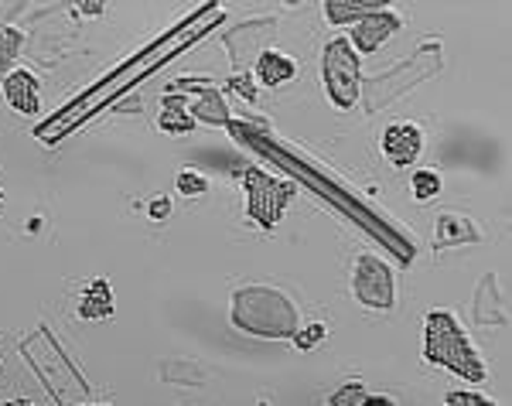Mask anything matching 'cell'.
<instances>
[{"label": "cell", "mask_w": 512, "mask_h": 406, "mask_svg": "<svg viewBox=\"0 0 512 406\" xmlns=\"http://www.w3.org/2000/svg\"><path fill=\"white\" fill-rule=\"evenodd\" d=\"M424 359L431 366H444L448 372L472 383H485L489 369H485L482 355L475 352L472 338L458 325L451 311H427L424 318Z\"/></svg>", "instance_id": "6da1fadb"}, {"label": "cell", "mask_w": 512, "mask_h": 406, "mask_svg": "<svg viewBox=\"0 0 512 406\" xmlns=\"http://www.w3.org/2000/svg\"><path fill=\"white\" fill-rule=\"evenodd\" d=\"M229 318H233V325L239 331L260 335V338H294V331L301 328V318H297L294 304L287 301L280 290L263 287V284L239 287L233 294Z\"/></svg>", "instance_id": "7a4b0ae2"}, {"label": "cell", "mask_w": 512, "mask_h": 406, "mask_svg": "<svg viewBox=\"0 0 512 406\" xmlns=\"http://www.w3.org/2000/svg\"><path fill=\"white\" fill-rule=\"evenodd\" d=\"M321 79H325V93L335 103V110H352L359 103L362 89V65L349 38H332L321 52Z\"/></svg>", "instance_id": "3957f363"}, {"label": "cell", "mask_w": 512, "mask_h": 406, "mask_svg": "<svg viewBox=\"0 0 512 406\" xmlns=\"http://www.w3.org/2000/svg\"><path fill=\"white\" fill-rule=\"evenodd\" d=\"M297 188L291 181H277L274 174L260 171V168H246L243 171V198H246V215L256 222L260 229H274L284 219L287 205L294 202Z\"/></svg>", "instance_id": "277c9868"}, {"label": "cell", "mask_w": 512, "mask_h": 406, "mask_svg": "<svg viewBox=\"0 0 512 406\" xmlns=\"http://www.w3.org/2000/svg\"><path fill=\"white\" fill-rule=\"evenodd\" d=\"M352 294L362 308L369 311H390L396 304V280L393 270L379 256L359 253L352 267Z\"/></svg>", "instance_id": "5b68a950"}, {"label": "cell", "mask_w": 512, "mask_h": 406, "mask_svg": "<svg viewBox=\"0 0 512 406\" xmlns=\"http://www.w3.org/2000/svg\"><path fill=\"white\" fill-rule=\"evenodd\" d=\"M400 28H403V21L396 18V14L390 11V7L379 4L376 11L362 14V18L352 24V38H349V45L355 48V55H373L376 48L383 45L386 38H393Z\"/></svg>", "instance_id": "8992f818"}, {"label": "cell", "mask_w": 512, "mask_h": 406, "mask_svg": "<svg viewBox=\"0 0 512 406\" xmlns=\"http://www.w3.org/2000/svg\"><path fill=\"white\" fill-rule=\"evenodd\" d=\"M383 154L393 168H410L424 154V134L417 123H390L383 130Z\"/></svg>", "instance_id": "52a82bcc"}, {"label": "cell", "mask_w": 512, "mask_h": 406, "mask_svg": "<svg viewBox=\"0 0 512 406\" xmlns=\"http://www.w3.org/2000/svg\"><path fill=\"white\" fill-rule=\"evenodd\" d=\"M4 99L14 113L35 116L41 110V82L31 69H14L4 79Z\"/></svg>", "instance_id": "ba28073f"}, {"label": "cell", "mask_w": 512, "mask_h": 406, "mask_svg": "<svg viewBox=\"0 0 512 406\" xmlns=\"http://www.w3.org/2000/svg\"><path fill=\"white\" fill-rule=\"evenodd\" d=\"M465 243H482V229L475 226L468 215L461 212H441L434 226V250H451V246H465Z\"/></svg>", "instance_id": "9c48e42d"}, {"label": "cell", "mask_w": 512, "mask_h": 406, "mask_svg": "<svg viewBox=\"0 0 512 406\" xmlns=\"http://www.w3.org/2000/svg\"><path fill=\"white\" fill-rule=\"evenodd\" d=\"M76 314H79L82 321H103V318H113V314H117V304H113V287L106 284L103 277H96L93 284L82 290Z\"/></svg>", "instance_id": "30bf717a"}, {"label": "cell", "mask_w": 512, "mask_h": 406, "mask_svg": "<svg viewBox=\"0 0 512 406\" xmlns=\"http://www.w3.org/2000/svg\"><path fill=\"white\" fill-rule=\"evenodd\" d=\"M294 76H297V65L287 55L263 52L260 58H256V79H260L263 86L280 89V86H287V82H291Z\"/></svg>", "instance_id": "8fae6325"}, {"label": "cell", "mask_w": 512, "mask_h": 406, "mask_svg": "<svg viewBox=\"0 0 512 406\" xmlns=\"http://www.w3.org/2000/svg\"><path fill=\"white\" fill-rule=\"evenodd\" d=\"M158 127L171 137H185L195 130V120L188 113V103L181 96H164L161 113H158Z\"/></svg>", "instance_id": "7c38bea8"}, {"label": "cell", "mask_w": 512, "mask_h": 406, "mask_svg": "<svg viewBox=\"0 0 512 406\" xmlns=\"http://www.w3.org/2000/svg\"><path fill=\"white\" fill-rule=\"evenodd\" d=\"M192 120H202V123H212V127H219V123H229V106L226 99L219 96V89H205L202 96H198V103H192Z\"/></svg>", "instance_id": "4fadbf2b"}, {"label": "cell", "mask_w": 512, "mask_h": 406, "mask_svg": "<svg viewBox=\"0 0 512 406\" xmlns=\"http://www.w3.org/2000/svg\"><path fill=\"white\" fill-rule=\"evenodd\" d=\"M379 4H342V0H328L325 4V18L332 24H355L362 14L376 11Z\"/></svg>", "instance_id": "5bb4252c"}, {"label": "cell", "mask_w": 512, "mask_h": 406, "mask_svg": "<svg viewBox=\"0 0 512 406\" xmlns=\"http://www.w3.org/2000/svg\"><path fill=\"white\" fill-rule=\"evenodd\" d=\"M24 45V35L18 28H0V82L7 79V69H11V62L18 58Z\"/></svg>", "instance_id": "9a60e30c"}, {"label": "cell", "mask_w": 512, "mask_h": 406, "mask_svg": "<svg viewBox=\"0 0 512 406\" xmlns=\"http://www.w3.org/2000/svg\"><path fill=\"white\" fill-rule=\"evenodd\" d=\"M410 192H414L417 202H431V198L441 195V174L427 171V168L414 171V178H410Z\"/></svg>", "instance_id": "2e32d148"}, {"label": "cell", "mask_w": 512, "mask_h": 406, "mask_svg": "<svg viewBox=\"0 0 512 406\" xmlns=\"http://www.w3.org/2000/svg\"><path fill=\"white\" fill-rule=\"evenodd\" d=\"M366 386H362V379H355V383H345L338 386L332 396L325 400V406H359L362 400H366Z\"/></svg>", "instance_id": "e0dca14e"}, {"label": "cell", "mask_w": 512, "mask_h": 406, "mask_svg": "<svg viewBox=\"0 0 512 406\" xmlns=\"http://www.w3.org/2000/svg\"><path fill=\"white\" fill-rule=\"evenodd\" d=\"M175 188L181 195H188V198H202L205 192H209V181L202 178L198 171L192 168H185V171H178V178H175Z\"/></svg>", "instance_id": "ac0fdd59"}, {"label": "cell", "mask_w": 512, "mask_h": 406, "mask_svg": "<svg viewBox=\"0 0 512 406\" xmlns=\"http://www.w3.org/2000/svg\"><path fill=\"white\" fill-rule=\"evenodd\" d=\"M325 335H328V325H321V321H311V325H301V328L294 331L291 342L301 348V352H311V348H315Z\"/></svg>", "instance_id": "d6986e66"}, {"label": "cell", "mask_w": 512, "mask_h": 406, "mask_svg": "<svg viewBox=\"0 0 512 406\" xmlns=\"http://www.w3.org/2000/svg\"><path fill=\"white\" fill-rule=\"evenodd\" d=\"M444 406H495V400L475 393V389H454V393L444 396Z\"/></svg>", "instance_id": "ffe728a7"}, {"label": "cell", "mask_w": 512, "mask_h": 406, "mask_svg": "<svg viewBox=\"0 0 512 406\" xmlns=\"http://www.w3.org/2000/svg\"><path fill=\"white\" fill-rule=\"evenodd\" d=\"M229 86H233V89H236V93H239V96H246V99H250V103H253V99H256V86H253V82H250V79L236 76L233 82H229Z\"/></svg>", "instance_id": "44dd1931"}, {"label": "cell", "mask_w": 512, "mask_h": 406, "mask_svg": "<svg viewBox=\"0 0 512 406\" xmlns=\"http://www.w3.org/2000/svg\"><path fill=\"white\" fill-rule=\"evenodd\" d=\"M168 215H171V202H168V198H154V202H151V219L161 222V219H168Z\"/></svg>", "instance_id": "7402d4cb"}, {"label": "cell", "mask_w": 512, "mask_h": 406, "mask_svg": "<svg viewBox=\"0 0 512 406\" xmlns=\"http://www.w3.org/2000/svg\"><path fill=\"white\" fill-rule=\"evenodd\" d=\"M359 406H396V400H390V396H366Z\"/></svg>", "instance_id": "603a6c76"}, {"label": "cell", "mask_w": 512, "mask_h": 406, "mask_svg": "<svg viewBox=\"0 0 512 406\" xmlns=\"http://www.w3.org/2000/svg\"><path fill=\"white\" fill-rule=\"evenodd\" d=\"M82 14H103V4H86V7H79Z\"/></svg>", "instance_id": "cb8c5ba5"}, {"label": "cell", "mask_w": 512, "mask_h": 406, "mask_svg": "<svg viewBox=\"0 0 512 406\" xmlns=\"http://www.w3.org/2000/svg\"><path fill=\"white\" fill-rule=\"evenodd\" d=\"M0 406H38V403H31V400H7V403H0Z\"/></svg>", "instance_id": "d4e9b609"}, {"label": "cell", "mask_w": 512, "mask_h": 406, "mask_svg": "<svg viewBox=\"0 0 512 406\" xmlns=\"http://www.w3.org/2000/svg\"><path fill=\"white\" fill-rule=\"evenodd\" d=\"M0 209H4V192H0Z\"/></svg>", "instance_id": "484cf974"}, {"label": "cell", "mask_w": 512, "mask_h": 406, "mask_svg": "<svg viewBox=\"0 0 512 406\" xmlns=\"http://www.w3.org/2000/svg\"><path fill=\"white\" fill-rule=\"evenodd\" d=\"M89 406H106V403H89Z\"/></svg>", "instance_id": "4316f807"}]
</instances>
